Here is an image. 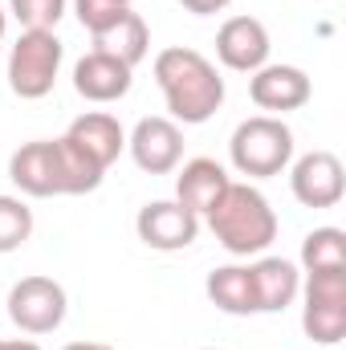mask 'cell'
Returning a JSON list of instances; mask_svg holds the SVG:
<instances>
[{
    "mask_svg": "<svg viewBox=\"0 0 346 350\" xmlns=\"http://www.w3.org/2000/svg\"><path fill=\"white\" fill-rule=\"evenodd\" d=\"M155 82L163 90L172 122H183V126H200L224 106V78L200 49H187V45L163 49L155 57Z\"/></svg>",
    "mask_w": 346,
    "mask_h": 350,
    "instance_id": "cell-1",
    "label": "cell"
},
{
    "mask_svg": "<svg viewBox=\"0 0 346 350\" xmlns=\"http://www.w3.org/2000/svg\"><path fill=\"white\" fill-rule=\"evenodd\" d=\"M102 175L106 172H98L94 163H86L66 143V135L62 139L25 143L8 159V179L25 196H37V200H49V196H86V191H94L102 183Z\"/></svg>",
    "mask_w": 346,
    "mask_h": 350,
    "instance_id": "cell-2",
    "label": "cell"
},
{
    "mask_svg": "<svg viewBox=\"0 0 346 350\" xmlns=\"http://www.w3.org/2000/svg\"><path fill=\"white\" fill-rule=\"evenodd\" d=\"M212 237L232 253V257H253L265 253L277 241V212L269 208V200L261 196L253 183H228L220 191V200L204 212Z\"/></svg>",
    "mask_w": 346,
    "mask_h": 350,
    "instance_id": "cell-3",
    "label": "cell"
},
{
    "mask_svg": "<svg viewBox=\"0 0 346 350\" xmlns=\"http://www.w3.org/2000/svg\"><path fill=\"white\" fill-rule=\"evenodd\" d=\"M228 155H232V167L249 179L281 175L293 159V131L277 114L245 118L228 139Z\"/></svg>",
    "mask_w": 346,
    "mask_h": 350,
    "instance_id": "cell-4",
    "label": "cell"
},
{
    "mask_svg": "<svg viewBox=\"0 0 346 350\" xmlns=\"http://www.w3.org/2000/svg\"><path fill=\"white\" fill-rule=\"evenodd\" d=\"M62 57H66V49H62L53 29H25L16 37V45L8 49V86H12V94L25 98V102L45 98L57 82Z\"/></svg>",
    "mask_w": 346,
    "mask_h": 350,
    "instance_id": "cell-5",
    "label": "cell"
},
{
    "mask_svg": "<svg viewBox=\"0 0 346 350\" xmlns=\"http://www.w3.org/2000/svg\"><path fill=\"white\" fill-rule=\"evenodd\" d=\"M306 306H302V330L306 338L334 347L346 338V269H322V273H306V289H302Z\"/></svg>",
    "mask_w": 346,
    "mask_h": 350,
    "instance_id": "cell-6",
    "label": "cell"
},
{
    "mask_svg": "<svg viewBox=\"0 0 346 350\" xmlns=\"http://www.w3.org/2000/svg\"><path fill=\"white\" fill-rule=\"evenodd\" d=\"M70 297L53 277H21L8 289V318L21 334H53L66 322Z\"/></svg>",
    "mask_w": 346,
    "mask_h": 350,
    "instance_id": "cell-7",
    "label": "cell"
},
{
    "mask_svg": "<svg viewBox=\"0 0 346 350\" xmlns=\"http://www.w3.org/2000/svg\"><path fill=\"white\" fill-rule=\"evenodd\" d=\"M135 228H139V241L147 249L179 253V249H187L200 237V216L187 212L179 200H155V204H143L139 208Z\"/></svg>",
    "mask_w": 346,
    "mask_h": 350,
    "instance_id": "cell-8",
    "label": "cell"
},
{
    "mask_svg": "<svg viewBox=\"0 0 346 350\" xmlns=\"http://www.w3.org/2000/svg\"><path fill=\"white\" fill-rule=\"evenodd\" d=\"M289 187H293V200L306 204V208H338L346 196L343 159L330 155V151L302 155L289 172Z\"/></svg>",
    "mask_w": 346,
    "mask_h": 350,
    "instance_id": "cell-9",
    "label": "cell"
},
{
    "mask_svg": "<svg viewBox=\"0 0 346 350\" xmlns=\"http://www.w3.org/2000/svg\"><path fill=\"white\" fill-rule=\"evenodd\" d=\"M127 147H131V159L139 163V172L168 175L183 159V131H179V122H172V118L151 114V118H139L135 122Z\"/></svg>",
    "mask_w": 346,
    "mask_h": 350,
    "instance_id": "cell-10",
    "label": "cell"
},
{
    "mask_svg": "<svg viewBox=\"0 0 346 350\" xmlns=\"http://www.w3.org/2000/svg\"><path fill=\"white\" fill-rule=\"evenodd\" d=\"M269 29L257 16H228L216 33V57L237 74H257L261 66H269Z\"/></svg>",
    "mask_w": 346,
    "mask_h": 350,
    "instance_id": "cell-11",
    "label": "cell"
},
{
    "mask_svg": "<svg viewBox=\"0 0 346 350\" xmlns=\"http://www.w3.org/2000/svg\"><path fill=\"white\" fill-rule=\"evenodd\" d=\"M66 143H70L86 163H94L98 172H106V167L122 155V147H127V131H122V122H118L114 114H106V110H90V114H82V118L70 122Z\"/></svg>",
    "mask_w": 346,
    "mask_h": 350,
    "instance_id": "cell-12",
    "label": "cell"
},
{
    "mask_svg": "<svg viewBox=\"0 0 346 350\" xmlns=\"http://www.w3.org/2000/svg\"><path fill=\"white\" fill-rule=\"evenodd\" d=\"M310 74L297 66H261L257 74H249V98L269 114H289L302 110L310 102Z\"/></svg>",
    "mask_w": 346,
    "mask_h": 350,
    "instance_id": "cell-13",
    "label": "cell"
},
{
    "mask_svg": "<svg viewBox=\"0 0 346 350\" xmlns=\"http://www.w3.org/2000/svg\"><path fill=\"white\" fill-rule=\"evenodd\" d=\"M131 82H135V70L122 66L118 57L98 53V49H90L86 57L74 66V90H78L86 102H98V106L127 98V94H131Z\"/></svg>",
    "mask_w": 346,
    "mask_h": 350,
    "instance_id": "cell-14",
    "label": "cell"
},
{
    "mask_svg": "<svg viewBox=\"0 0 346 350\" xmlns=\"http://www.w3.org/2000/svg\"><path fill=\"white\" fill-rule=\"evenodd\" d=\"M249 273H253L257 314H281L302 293V273H297V265L285 261V257H261L257 265H249Z\"/></svg>",
    "mask_w": 346,
    "mask_h": 350,
    "instance_id": "cell-15",
    "label": "cell"
},
{
    "mask_svg": "<svg viewBox=\"0 0 346 350\" xmlns=\"http://www.w3.org/2000/svg\"><path fill=\"white\" fill-rule=\"evenodd\" d=\"M232 179L228 172L216 163V159H187L179 175H175V200L187 208V212H196V216H204L216 200H220V191L228 187Z\"/></svg>",
    "mask_w": 346,
    "mask_h": 350,
    "instance_id": "cell-16",
    "label": "cell"
},
{
    "mask_svg": "<svg viewBox=\"0 0 346 350\" xmlns=\"http://www.w3.org/2000/svg\"><path fill=\"white\" fill-rule=\"evenodd\" d=\"M94 37V49L98 53H106V57H118L122 66H139L143 57H147V45H151V33H147V21L139 16V12H122L114 25H106V29H98V33H90Z\"/></svg>",
    "mask_w": 346,
    "mask_h": 350,
    "instance_id": "cell-17",
    "label": "cell"
},
{
    "mask_svg": "<svg viewBox=\"0 0 346 350\" xmlns=\"http://www.w3.org/2000/svg\"><path fill=\"white\" fill-rule=\"evenodd\" d=\"M204 289H208L212 306L224 310V314H237V318L257 314V293H253L249 265H220V269H212L208 281H204Z\"/></svg>",
    "mask_w": 346,
    "mask_h": 350,
    "instance_id": "cell-18",
    "label": "cell"
},
{
    "mask_svg": "<svg viewBox=\"0 0 346 350\" xmlns=\"http://www.w3.org/2000/svg\"><path fill=\"white\" fill-rule=\"evenodd\" d=\"M302 269L322 273V269H346V232L343 228H314L302 241Z\"/></svg>",
    "mask_w": 346,
    "mask_h": 350,
    "instance_id": "cell-19",
    "label": "cell"
},
{
    "mask_svg": "<svg viewBox=\"0 0 346 350\" xmlns=\"http://www.w3.org/2000/svg\"><path fill=\"white\" fill-rule=\"evenodd\" d=\"M33 237V208L21 196H0V253H16Z\"/></svg>",
    "mask_w": 346,
    "mask_h": 350,
    "instance_id": "cell-20",
    "label": "cell"
},
{
    "mask_svg": "<svg viewBox=\"0 0 346 350\" xmlns=\"http://www.w3.org/2000/svg\"><path fill=\"white\" fill-rule=\"evenodd\" d=\"M8 12L25 29H53L66 12V0H8Z\"/></svg>",
    "mask_w": 346,
    "mask_h": 350,
    "instance_id": "cell-21",
    "label": "cell"
},
{
    "mask_svg": "<svg viewBox=\"0 0 346 350\" xmlns=\"http://www.w3.org/2000/svg\"><path fill=\"white\" fill-rule=\"evenodd\" d=\"M127 8L131 4H118V0H74V12H78V21H82L86 33H98V29L114 25Z\"/></svg>",
    "mask_w": 346,
    "mask_h": 350,
    "instance_id": "cell-22",
    "label": "cell"
},
{
    "mask_svg": "<svg viewBox=\"0 0 346 350\" xmlns=\"http://www.w3.org/2000/svg\"><path fill=\"white\" fill-rule=\"evenodd\" d=\"M187 12H196V16H216V12H224L232 0H179Z\"/></svg>",
    "mask_w": 346,
    "mask_h": 350,
    "instance_id": "cell-23",
    "label": "cell"
},
{
    "mask_svg": "<svg viewBox=\"0 0 346 350\" xmlns=\"http://www.w3.org/2000/svg\"><path fill=\"white\" fill-rule=\"evenodd\" d=\"M4 350H41V347L29 342V338H12V342H4Z\"/></svg>",
    "mask_w": 346,
    "mask_h": 350,
    "instance_id": "cell-24",
    "label": "cell"
},
{
    "mask_svg": "<svg viewBox=\"0 0 346 350\" xmlns=\"http://www.w3.org/2000/svg\"><path fill=\"white\" fill-rule=\"evenodd\" d=\"M62 350H110V347H102V342H70V347H62Z\"/></svg>",
    "mask_w": 346,
    "mask_h": 350,
    "instance_id": "cell-25",
    "label": "cell"
},
{
    "mask_svg": "<svg viewBox=\"0 0 346 350\" xmlns=\"http://www.w3.org/2000/svg\"><path fill=\"white\" fill-rule=\"evenodd\" d=\"M4 29H8V12L0 8V49H4Z\"/></svg>",
    "mask_w": 346,
    "mask_h": 350,
    "instance_id": "cell-26",
    "label": "cell"
},
{
    "mask_svg": "<svg viewBox=\"0 0 346 350\" xmlns=\"http://www.w3.org/2000/svg\"><path fill=\"white\" fill-rule=\"evenodd\" d=\"M118 4H131V0H118Z\"/></svg>",
    "mask_w": 346,
    "mask_h": 350,
    "instance_id": "cell-27",
    "label": "cell"
},
{
    "mask_svg": "<svg viewBox=\"0 0 346 350\" xmlns=\"http://www.w3.org/2000/svg\"><path fill=\"white\" fill-rule=\"evenodd\" d=\"M0 350H4V338H0Z\"/></svg>",
    "mask_w": 346,
    "mask_h": 350,
    "instance_id": "cell-28",
    "label": "cell"
}]
</instances>
